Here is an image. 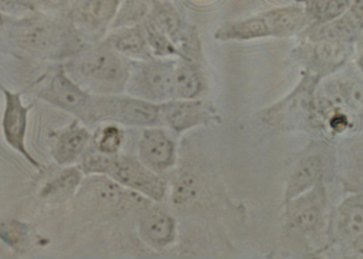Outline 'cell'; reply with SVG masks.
<instances>
[{"instance_id": "25", "label": "cell", "mask_w": 363, "mask_h": 259, "mask_svg": "<svg viewBox=\"0 0 363 259\" xmlns=\"http://www.w3.org/2000/svg\"><path fill=\"white\" fill-rule=\"evenodd\" d=\"M345 259H362V246H352Z\"/></svg>"}, {"instance_id": "3", "label": "cell", "mask_w": 363, "mask_h": 259, "mask_svg": "<svg viewBox=\"0 0 363 259\" xmlns=\"http://www.w3.org/2000/svg\"><path fill=\"white\" fill-rule=\"evenodd\" d=\"M285 205V226L306 233L320 226L326 210L327 195L323 183L291 200Z\"/></svg>"}, {"instance_id": "21", "label": "cell", "mask_w": 363, "mask_h": 259, "mask_svg": "<svg viewBox=\"0 0 363 259\" xmlns=\"http://www.w3.org/2000/svg\"><path fill=\"white\" fill-rule=\"evenodd\" d=\"M121 142V134L118 128L108 127L102 132L99 146L101 151L111 154L118 150Z\"/></svg>"}, {"instance_id": "7", "label": "cell", "mask_w": 363, "mask_h": 259, "mask_svg": "<svg viewBox=\"0 0 363 259\" xmlns=\"http://www.w3.org/2000/svg\"><path fill=\"white\" fill-rule=\"evenodd\" d=\"M139 148L142 157L153 166L163 168L172 163L173 145L160 130L146 131L141 138Z\"/></svg>"}, {"instance_id": "27", "label": "cell", "mask_w": 363, "mask_h": 259, "mask_svg": "<svg viewBox=\"0 0 363 259\" xmlns=\"http://www.w3.org/2000/svg\"><path fill=\"white\" fill-rule=\"evenodd\" d=\"M268 259H272V258H268Z\"/></svg>"}, {"instance_id": "14", "label": "cell", "mask_w": 363, "mask_h": 259, "mask_svg": "<svg viewBox=\"0 0 363 259\" xmlns=\"http://www.w3.org/2000/svg\"><path fill=\"white\" fill-rule=\"evenodd\" d=\"M88 139L87 133L75 130L65 134L59 141L55 156L60 162H67L75 158L84 149Z\"/></svg>"}, {"instance_id": "26", "label": "cell", "mask_w": 363, "mask_h": 259, "mask_svg": "<svg viewBox=\"0 0 363 259\" xmlns=\"http://www.w3.org/2000/svg\"><path fill=\"white\" fill-rule=\"evenodd\" d=\"M306 259H320L318 255H311Z\"/></svg>"}, {"instance_id": "11", "label": "cell", "mask_w": 363, "mask_h": 259, "mask_svg": "<svg viewBox=\"0 0 363 259\" xmlns=\"http://www.w3.org/2000/svg\"><path fill=\"white\" fill-rule=\"evenodd\" d=\"M50 96L57 104L67 109H77L86 101L85 94L74 84L62 75L53 80Z\"/></svg>"}, {"instance_id": "20", "label": "cell", "mask_w": 363, "mask_h": 259, "mask_svg": "<svg viewBox=\"0 0 363 259\" xmlns=\"http://www.w3.org/2000/svg\"><path fill=\"white\" fill-rule=\"evenodd\" d=\"M25 234L23 225L13 221H0V237L10 244L18 243Z\"/></svg>"}, {"instance_id": "5", "label": "cell", "mask_w": 363, "mask_h": 259, "mask_svg": "<svg viewBox=\"0 0 363 259\" xmlns=\"http://www.w3.org/2000/svg\"><path fill=\"white\" fill-rule=\"evenodd\" d=\"M335 234L350 246L362 243L363 204L362 194L352 195L336 208L332 217Z\"/></svg>"}, {"instance_id": "16", "label": "cell", "mask_w": 363, "mask_h": 259, "mask_svg": "<svg viewBox=\"0 0 363 259\" xmlns=\"http://www.w3.org/2000/svg\"><path fill=\"white\" fill-rule=\"evenodd\" d=\"M200 89V81L196 72L189 67H180L174 73L172 91L182 98H191Z\"/></svg>"}, {"instance_id": "19", "label": "cell", "mask_w": 363, "mask_h": 259, "mask_svg": "<svg viewBox=\"0 0 363 259\" xmlns=\"http://www.w3.org/2000/svg\"><path fill=\"white\" fill-rule=\"evenodd\" d=\"M308 11L313 16L328 20L340 14L348 6L347 1H311Z\"/></svg>"}, {"instance_id": "9", "label": "cell", "mask_w": 363, "mask_h": 259, "mask_svg": "<svg viewBox=\"0 0 363 259\" xmlns=\"http://www.w3.org/2000/svg\"><path fill=\"white\" fill-rule=\"evenodd\" d=\"M174 73L167 64H152L145 69L142 82L151 94L162 97L172 91Z\"/></svg>"}, {"instance_id": "2", "label": "cell", "mask_w": 363, "mask_h": 259, "mask_svg": "<svg viewBox=\"0 0 363 259\" xmlns=\"http://www.w3.org/2000/svg\"><path fill=\"white\" fill-rule=\"evenodd\" d=\"M303 21L304 15L299 8H286L232 25L224 33L228 37L242 39L283 34L299 28Z\"/></svg>"}, {"instance_id": "1", "label": "cell", "mask_w": 363, "mask_h": 259, "mask_svg": "<svg viewBox=\"0 0 363 259\" xmlns=\"http://www.w3.org/2000/svg\"><path fill=\"white\" fill-rule=\"evenodd\" d=\"M86 167L91 171L106 172L120 183L155 199L163 196L164 186L162 180L131 159L96 156L87 161Z\"/></svg>"}, {"instance_id": "15", "label": "cell", "mask_w": 363, "mask_h": 259, "mask_svg": "<svg viewBox=\"0 0 363 259\" xmlns=\"http://www.w3.org/2000/svg\"><path fill=\"white\" fill-rule=\"evenodd\" d=\"M120 106L122 115L126 120L133 122L150 123L153 122L157 116V108L142 100H123Z\"/></svg>"}, {"instance_id": "10", "label": "cell", "mask_w": 363, "mask_h": 259, "mask_svg": "<svg viewBox=\"0 0 363 259\" xmlns=\"http://www.w3.org/2000/svg\"><path fill=\"white\" fill-rule=\"evenodd\" d=\"M143 235L156 244H164L173 236L174 224L172 219L162 212H152L145 216L140 224Z\"/></svg>"}, {"instance_id": "6", "label": "cell", "mask_w": 363, "mask_h": 259, "mask_svg": "<svg viewBox=\"0 0 363 259\" xmlns=\"http://www.w3.org/2000/svg\"><path fill=\"white\" fill-rule=\"evenodd\" d=\"M83 68L87 76L105 84L119 83L125 75L121 61L109 52L92 54L84 62Z\"/></svg>"}, {"instance_id": "23", "label": "cell", "mask_w": 363, "mask_h": 259, "mask_svg": "<svg viewBox=\"0 0 363 259\" xmlns=\"http://www.w3.org/2000/svg\"><path fill=\"white\" fill-rule=\"evenodd\" d=\"M143 45L140 35L135 31H128L123 34L118 40L117 46L124 51H136Z\"/></svg>"}, {"instance_id": "8", "label": "cell", "mask_w": 363, "mask_h": 259, "mask_svg": "<svg viewBox=\"0 0 363 259\" xmlns=\"http://www.w3.org/2000/svg\"><path fill=\"white\" fill-rule=\"evenodd\" d=\"M25 123L24 109L17 96L9 95L4 122V131L8 141L22 151Z\"/></svg>"}, {"instance_id": "22", "label": "cell", "mask_w": 363, "mask_h": 259, "mask_svg": "<svg viewBox=\"0 0 363 259\" xmlns=\"http://www.w3.org/2000/svg\"><path fill=\"white\" fill-rule=\"evenodd\" d=\"M48 40V30L45 25H37L29 28L23 36V40L29 45H45Z\"/></svg>"}, {"instance_id": "18", "label": "cell", "mask_w": 363, "mask_h": 259, "mask_svg": "<svg viewBox=\"0 0 363 259\" xmlns=\"http://www.w3.org/2000/svg\"><path fill=\"white\" fill-rule=\"evenodd\" d=\"M178 25V16L172 7L162 5L155 10L152 18V27L155 30L172 33Z\"/></svg>"}, {"instance_id": "13", "label": "cell", "mask_w": 363, "mask_h": 259, "mask_svg": "<svg viewBox=\"0 0 363 259\" xmlns=\"http://www.w3.org/2000/svg\"><path fill=\"white\" fill-rule=\"evenodd\" d=\"M362 15V6L356 5L350 13L325 27L321 33L328 39L347 38L361 26Z\"/></svg>"}, {"instance_id": "12", "label": "cell", "mask_w": 363, "mask_h": 259, "mask_svg": "<svg viewBox=\"0 0 363 259\" xmlns=\"http://www.w3.org/2000/svg\"><path fill=\"white\" fill-rule=\"evenodd\" d=\"M201 107L194 102H179L167 106L166 117L177 130L186 128L195 124L201 117Z\"/></svg>"}, {"instance_id": "24", "label": "cell", "mask_w": 363, "mask_h": 259, "mask_svg": "<svg viewBox=\"0 0 363 259\" xmlns=\"http://www.w3.org/2000/svg\"><path fill=\"white\" fill-rule=\"evenodd\" d=\"M79 180V175L76 171H72L65 173L49 188V191L58 188H69L74 185Z\"/></svg>"}, {"instance_id": "4", "label": "cell", "mask_w": 363, "mask_h": 259, "mask_svg": "<svg viewBox=\"0 0 363 259\" xmlns=\"http://www.w3.org/2000/svg\"><path fill=\"white\" fill-rule=\"evenodd\" d=\"M329 168V161L323 154L302 158L289 174L284 192V204L323 183Z\"/></svg>"}, {"instance_id": "17", "label": "cell", "mask_w": 363, "mask_h": 259, "mask_svg": "<svg viewBox=\"0 0 363 259\" xmlns=\"http://www.w3.org/2000/svg\"><path fill=\"white\" fill-rule=\"evenodd\" d=\"M199 192L197 178L191 174L182 175L174 186L172 199L176 205H183L194 200Z\"/></svg>"}]
</instances>
